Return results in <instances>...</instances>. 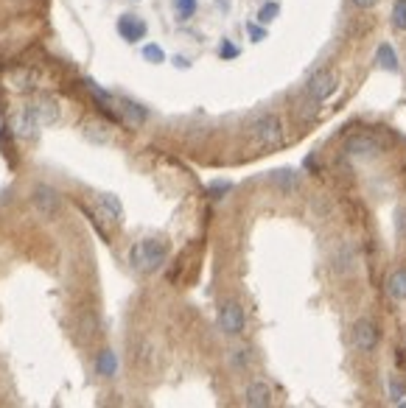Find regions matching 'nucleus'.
I'll return each mask as SVG.
<instances>
[{
    "mask_svg": "<svg viewBox=\"0 0 406 408\" xmlns=\"http://www.w3.org/2000/svg\"><path fill=\"white\" fill-rule=\"evenodd\" d=\"M166 255H169V249H166L163 240L146 238V240H137L135 246L129 249V263H132V269H137V272L149 274V272H157V269L166 263Z\"/></svg>",
    "mask_w": 406,
    "mask_h": 408,
    "instance_id": "f257e3e1",
    "label": "nucleus"
},
{
    "mask_svg": "<svg viewBox=\"0 0 406 408\" xmlns=\"http://www.w3.org/2000/svg\"><path fill=\"white\" fill-rule=\"evenodd\" d=\"M283 121L277 115H261L252 126H249V137L258 146H280L283 143Z\"/></svg>",
    "mask_w": 406,
    "mask_h": 408,
    "instance_id": "f03ea898",
    "label": "nucleus"
},
{
    "mask_svg": "<svg viewBox=\"0 0 406 408\" xmlns=\"http://www.w3.org/2000/svg\"><path fill=\"white\" fill-rule=\"evenodd\" d=\"M247 327V316H244V307L238 302H224L219 307V330L227 333V336H241Z\"/></svg>",
    "mask_w": 406,
    "mask_h": 408,
    "instance_id": "7ed1b4c3",
    "label": "nucleus"
},
{
    "mask_svg": "<svg viewBox=\"0 0 406 408\" xmlns=\"http://www.w3.org/2000/svg\"><path fill=\"white\" fill-rule=\"evenodd\" d=\"M334 90H337V76H334L331 70H317V73L308 78V84H305V96L314 103L325 101Z\"/></svg>",
    "mask_w": 406,
    "mask_h": 408,
    "instance_id": "20e7f679",
    "label": "nucleus"
},
{
    "mask_svg": "<svg viewBox=\"0 0 406 408\" xmlns=\"http://www.w3.org/2000/svg\"><path fill=\"white\" fill-rule=\"evenodd\" d=\"M350 341H353V347L359 352H372L378 347V327L372 322H367V319H359L353 325V330H350Z\"/></svg>",
    "mask_w": 406,
    "mask_h": 408,
    "instance_id": "39448f33",
    "label": "nucleus"
},
{
    "mask_svg": "<svg viewBox=\"0 0 406 408\" xmlns=\"http://www.w3.org/2000/svg\"><path fill=\"white\" fill-rule=\"evenodd\" d=\"M345 151H347V157H356V160H370V157H375V154L381 151V143H378L372 135H365V132H362V135L347 137Z\"/></svg>",
    "mask_w": 406,
    "mask_h": 408,
    "instance_id": "423d86ee",
    "label": "nucleus"
},
{
    "mask_svg": "<svg viewBox=\"0 0 406 408\" xmlns=\"http://www.w3.org/2000/svg\"><path fill=\"white\" fill-rule=\"evenodd\" d=\"M34 207L42 218H54V215L59 213V207H62V199H59V193H56L54 188H48V185H36L34 188Z\"/></svg>",
    "mask_w": 406,
    "mask_h": 408,
    "instance_id": "0eeeda50",
    "label": "nucleus"
},
{
    "mask_svg": "<svg viewBox=\"0 0 406 408\" xmlns=\"http://www.w3.org/2000/svg\"><path fill=\"white\" fill-rule=\"evenodd\" d=\"M149 31V26H146V20H140L137 14H124V17H118V34L124 36L127 42H140L143 36Z\"/></svg>",
    "mask_w": 406,
    "mask_h": 408,
    "instance_id": "6e6552de",
    "label": "nucleus"
},
{
    "mask_svg": "<svg viewBox=\"0 0 406 408\" xmlns=\"http://www.w3.org/2000/svg\"><path fill=\"white\" fill-rule=\"evenodd\" d=\"M244 403L252 408H267L272 406V389L264 383V380H252L244 392Z\"/></svg>",
    "mask_w": 406,
    "mask_h": 408,
    "instance_id": "1a4fd4ad",
    "label": "nucleus"
},
{
    "mask_svg": "<svg viewBox=\"0 0 406 408\" xmlns=\"http://www.w3.org/2000/svg\"><path fill=\"white\" fill-rule=\"evenodd\" d=\"M29 112L34 115V121L39 126H48V123H54V121L59 118V109H56V103L54 101L34 103V106H29Z\"/></svg>",
    "mask_w": 406,
    "mask_h": 408,
    "instance_id": "9d476101",
    "label": "nucleus"
},
{
    "mask_svg": "<svg viewBox=\"0 0 406 408\" xmlns=\"http://www.w3.org/2000/svg\"><path fill=\"white\" fill-rule=\"evenodd\" d=\"M99 207H102V213L109 218V221H124V207H121V202H118V196H112V193H104V196H99Z\"/></svg>",
    "mask_w": 406,
    "mask_h": 408,
    "instance_id": "9b49d317",
    "label": "nucleus"
},
{
    "mask_svg": "<svg viewBox=\"0 0 406 408\" xmlns=\"http://www.w3.org/2000/svg\"><path fill=\"white\" fill-rule=\"evenodd\" d=\"M375 65H378L381 70H387V73H398V56H395V51H392V45H390V42L378 45Z\"/></svg>",
    "mask_w": 406,
    "mask_h": 408,
    "instance_id": "f8f14e48",
    "label": "nucleus"
},
{
    "mask_svg": "<svg viewBox=\"0 0 406 408\" xmlns=\"http://www.w3.org/2000/svg\"><path fill=\"white\" fill-rule=\"evenodd\" d=\"M387 294H390L392 300L404 302L406 300V269H398V272L390 274V280H387Z\"/></svg>",
    "mask_w": 406,
    "mask_h": 408,
    "instance_id": "ddd939ff",
    "label": "nucleus"
},
{
    "mask_svg": "<svg viewBox=\"0 0 406 408\" xmlns=\"http://www.w3.org/2000/svg\"><path fill=\"white\" fill-rule=\"evenodd\" d=\"M272 179V185H277L280 190H294L297 188V170H289V168H280V170H274L269 176Z\"/></svg>",
    "mask_w": 406,
    "mask_h": 408,
    "instance_id": "4468645a",
    "label": "nucleus"
},
{
    "mask_svg": "<svg viewBox=\"0 0 406 408\" xmlns=\"http://www.w3.org/2000/svg\"><path fill=\"white\" fill-rule=\"evenodd\" d=\"M115 369H118L115 352H112V350H104L102 355H99V361H96V372L104 374V377H109V374H115Z\"/></svg>",
    "mask_w": 406,
    "mask_h": 408,
    "instance_id": "2eb2a0df",
    "label": "nucleus"
},
{
    "mask_svg": "<svg viewBox=\"0 0 406 408\" xmlns=\"http://www.w3.org/2000/svg\"><path fill=\"white\" fill-rule=\"evenodd\" d=\"M121 109H124V115H127V121H129L132 126H140V123L146 121V109L137 106L135 101H124L121 103Z\"/></svg>",
    "mask_w": 406,
    "mask_h": 408,
    "instance_id": "dca6fc26",
    "label": "nucleus"
},
{
    "mask_svg": "<svg viewBox=\"0 0 406 408\" xmlns=\"http://www.w3.org/2000/svg\"><path fill=\"white\" fill-rule=\"evenodd\" d=\"M392 26L398 31H406V0H395V9H392Z\"/></svg>",
    "mask_w": 406,
    "mask_h": 408,
    "instance_id": "f3484780",
    "label": "nucleus"
},
{
    "mask_svg": "<svg viewBox=\"0 0 406 408\" xmlns=\"http://www.w3.org/2000/svg\"><path fill=\"white\" fill-rule=\"evenodd\" d=\"M143 59L152 65H160V62H166V53L160 45H143Z\"/></svg>",
    "mask_w": 406,
    "mask_h": 408,
    "instance_id": "a211bd4d",
    "label": "nucleus"
},
{
    "mask_svg": "<svg viewBox=\"0 0 406 408\" xmlns=\"http://www.w3.org/2000/svg\"><path fill=\"white\" fill-rule=\"evenodd\" d=\"M277 11H280V6H277L274 0L264 3V6H261V11H258V23H264V26H267V23H272V20L277 17Z\"/></svg>",
    "mask_w": 406,
    "mask_h": 408,
    "instance_id": "6ab92c4d",
    "label": "nucleus"
},
{
    "mask_svg": "<svg viewBox=\"0 0 406 408\" xmlns=\"http://www.w3.org/2000/svg\"><path fill=\"white\" fill-rule=\"evenodd\" d=\"M174 9H177V14H179L182 20H188V17H194V11H197V0H174Z\"/></svg>",
    "mask_w": 406,
    "mask_h": 408,
    "instance_id": "aec40b11",
    "label": "nucleus"
},
{
    "mask_svg": "<svg viewBox=\"0 0 406 408\" xmlns=\"http://www.w3.org/2000/svg\"><path fill=\"white\" fill-rule=\"evenodd\" d=\"M404 383H398V380H390V397H392V403H398V400H404Z\"/></svg>",
    "mask_w": 406,
    "mask_h": 408,
    "instance_id": "412c9836",
    "label": "nucleus"
},
{
    "mask_svg": "<svg viewBox=\"0 0 406 408\" xmlns=\"http://www.w3.org/2000/svg\"><path fill=\"white\" fill-rule=\"evenodd\" d=\"M219 56H222V59H233V56H238V48L236 45H230V42H222Z\"/></svg>",
    "mask_w": 406,
    "mask_h": 408,
    "instance_id": "4be33fe9",
    "label": "nucleus"
},
{
    "mask_svg": "<svg viewBox=\"0 0 406 408\" xmlns=\"http://www.w3.org/2000/svg\"><path fill=\"white\" fill-rule=\"evenodd\" d=\"M249 350H236V367H249Z\"/></svg>",
    "mask_w": 406,
    "mask_h": 408,
    "instance_id": "5701e85b",
    "label": "nucleus"
},
{
    "mask_svg": "<svg viewBox=\"0 0 406 408\" xmlns=\"http://www.w3.org/2000/svg\"><path fill=\"white\" fill-rule=\"evenodd\" d=\"M249 36H252L255 42H261V39H267V31H264V29H258V26H249Z\"/></svg>",
    "mask_w": 406,
    "mask_h": 408,
    "instance_id": "b1692460",
    "label": "nucleus"
},
{
    "mask_svg": "<svg viewBox=\"0 0 406 408\" xmlns=\"http://www.w3.org/2000/svg\"><path fill=\"white\" fill-rule=\"evenodd\" d=\"M350 3H353L356 9H372V6L378 3V0H350Z\"/></svg>",
    "mask_w": 406,
    "mask_h": 408,
    "instance_id": "393cba45",
    "label": "nucleus"
},
{
    "mask_svg": "<svg viewBox=\"0 0 406 408\" xmlns=\"http://www.w3.org/2000/svg\"><path fill=\"white\" fill-rule=\"evenodd\" d=\"M227 188H230V182H213V185H210V190H213V193H224Z\"/></svg>",
    "mask_w": 406,
    "mask_h": 408,
    "instance_id": "a878e982",
    "label": "nucleus"
},
{
    "mask_svg": "<svg viewBox=\"0 0 406 408\" xmlns=\"http://www.w3.org/2000/svg\"><path fill=\"white\" fill-rule=\"evenodd\" d=\"M398 406H404V408H406V400H398Z\"/></svg>",
    "mask_w": 406,
    "mask_h": 408,
    "instance_id": "bb28decb",
    "label": "nucleus"
}]
</instances>
